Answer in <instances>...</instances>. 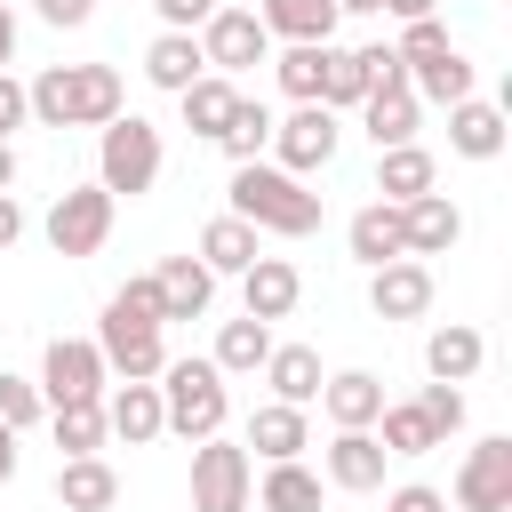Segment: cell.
<instances>
[{"label": "cell", "instance_id": "obj_1", "mask_svg": "<svg viewBox=\"0 0 512 512\" xmlns=\"http://www.w3.org/2000/svg\"><path fill=\"white\" fill-rule=\"evenodd\" d=\"M24 104L40 128H104V120H120V72L112 64H48L24 88Z\"/></svg>", "mask_w": 512, "mask_h": 512}, {"label": "cell", "instance_id": "obj_2", "mask_svg": "<svg viewBox=\"0 0 512 512\" xmlns=\"http://www.w3.org/2000/svg\"><path fill=\"white\" fill-rule=\"evenodd\" d=\"M232 216L256 224V232H280V240H312L320 192H304V176H288L272 160H248V168H232Z\"/></svg>", "mask_w": 512, "mask_h": 512}, {"label": "cell", "instance_id": "obj_3", "mask_svg": "<svg viewBox=\"0 0 512 512\" xmlns=\"http://www.w3.org/2000/svg\"><path fill=\"white\" fill-rule=\"evenodd\" d=\"M160 416H168V432L176 440H216L224 432V416H232V392H224V376H216V360H168L160 376Z\"/></svg>", "mask_w": 512, "mask_h": 512}, {"label": "cell", "instance_id": "obj_4", "mask_svg": "<svg viewBox=\"0 0 512 512\" xmlns=\"http://www.w3.org/2000/svg\"><path fill=\"white\" fill-rule=\"evenodd\" d=\"M160 160H168V144H160V128L144 120V112H120V120H104L96 128V184L120 200H144L152 184H160Z\"/></svg>", "mask_w": 512, "mask_h": 512}, {"label": "cell", "instance_id": "obj_5", "mask_svg": "<svg viewBox=\"0 0 512 512\" xmlns=\"http://www.w3.org/2000/svg\"><path fill=\"white\" fill-rule=\"evenodd\" d=\"M112 208H120V200H112L104 184H72V192H56V208H48L40 232H48L56 256H96V248L112 240Z\"/></svg>", "mask_w": 512, "mask_h": 512}, {"label": "cell", "instance_id": "obj_6", "mask_svg": "<svg viewBox=\"0 0 512 512\" xmlns=\"http://www.w3.org/2000/svg\"><path fill=\"white\" fill-rule=\"evenodd\" d=\"M104 352H96V336H56L48 344V360H40V400L48 408H88V400H104Z\"/></svg>", "mask_w": 512, "mask_h": 512}, {"label": "cell", "instance_id": "obj_7", "mask_svg": "<svg viewBox=\"0 0 512 512\" xmlns=\"http://www.w3.org/2000/svg\"><path fill=\"white\" fill-rule=\"evenodd\" d=\"M248 488H256L248 448H232L224 432L192 448V512H248Z\"/></svg>", "mask_w": 512, "mask_h": 512}, {"label": "cell", "instance_id": "obj_8", "mask_svg": "<svg viewBox=\"0 0 512 512\" xmlns=\"http://www.w3.org/2000/svg\"><path fill=\"white\" fill-rule=\"evenodd\" d=\"M200 56H208V72H224V80H240L248 64H272V32L256 24V8H216L200 32Z\"/></svg>", "mask_w": 512, "mask_h": 512}, {"label": "cell", "instance_id": "obj_9", "mask_svg": "<svg viewBox=\"0 0 512 512\" xmlns=\"http://www.w3.org/2000/svg\"><path fill=\"white\" fill-rule=\"evenodd\" d=\"M336 144H344V128H336V112H328V104H296L288 120H272V152H280V168H288V176L328 168V160H336Z\"/></svg>", "mask_w": 512, "mask_h": 512}, {"label": "cell", "instance_id": "obj_10", "mask_svg": "<svg viewBox=\"0 0 512 512\" xmlns=\"http://www.w3.org/2000/svg\"><path fill=\"white\" fill-rule=\"evenodd\" d=\"M456 512H512V440L488 432L456 464Z\"/></svg>", "mask_w": 512, "mask_h": 512}, {"label": "cell", "instance_id": "obj_11", "mask_svg": "<svg viewBox=\"0 0 512 512\" xmlns=\"http://www.w3.org/2000/svg\"><path fill=\"white\" fill-rule=\"evenodd\" d=\"M368 304H376V320H424V312H432V264H424V256L376 264V272H368Z\"/></svg>", "mask_w": 512, "mask_h": 512}, {"label": "cell", "instance_id": "obj_12", "mask_svg": "<svg viewBox=\"0 0 512 512\" xmlns=\"http://www.w3.org/2000/svg\"><path fill=\"white\" fill-rule=\"evenodd\" d=\"M96 352H104V376H120V384H152V376L168 368V336H160V328H120V320H104V328H96Z\"/></svg>", "mask_w": 512, "mask_h": 512}, {"label": "cell", "instance_id": "obj_13", "mask_svg": "<svg viewBox=\"0 0 512 512\" xmlns=\"http://www.w3.org/2000/svg\"><path fill=\"white\" fill-rule=\"evenodd\" d=\"M400 240H408V256H448L464 240V208L448 192H424V200L400 208Z\"/></svg>", "mask_w": 512, "mask_h": 512}, {"label": "cell", "instance_id": "obj_14", "mask_svg": "<svg viewBox=\"0 0 512 512\" xmlns=\"http://www.w3.org/2000/svg\"><path fill=\"white\" fill-rule=\"evenodd\" d=\"M240 296H248V320H288L296 312V296H304V272L288 264V256H256L248 272H240Z\"/></svg>", "mask_w": 512, "mask_h": 512}, {"label": "cell", "instance_id": "obj_15", "mask_svg": "<svg viewBox=\"0 0 512 512\" xmlns=\"http://www.w3.org/2000/svg\"><path fill=\"white\" fill-rule=\"evenodd\" d=\"M480 360H488V336H480L472 320H440V328L424 336V368H432V384H472Z\"/></svg>", "mask_w": 512, "mask_h": 512}, {"label": "cell", "instance_id": "obj_16", "mask_svg": "<svg viewBox=\"0 0 512 512\" xmlns=\"http://www.w3.org/2000/svg\"><path fill=\"white\" fill-rule=\"evenodd\" d=\"M320 408H328L336 432H376V416H384V384H376L368 368H336V376L320 384Z\"/></svg>", "mask_w": 512, "mask_h": 512}, {"label": "cell", "instance_id": "obj_17", "mask_svg": "<svg viewBox=\"0 0 512 512\" xmlns=\"http://www.w3.org/2000/svg\"><path fill=\"white\" fill-rule=\"evenodd\" d=\"M152 288H160V320H200V312L216 304V272H208L200 256H168V264L152 272Z\"/></svg>", "mask_w": 512, "mask_h": 512}, {"label": "cell", "instance_id": "obj_18", "mask_svg": "<svg viewBox=\"0 0 512 512\" xmlns=\"http://www.w3.org/2000/svg\"><path fill=\"white\" fill-rule=\"evenodd\" d=\"M104 432L128 440V448L160 440V432H168V416H160V384H112V392H104Z\"/></svg>", "mask_w": 512, "mask_h": 512}, {"label": "cell", "instance_id": "obj_19", "mask_svg": "<svg viewBox=\"0 0 512 512\" xmlns=\"http://www.w3.org/2000/svg\"><path fill=\"white\" fill-rule=\"evenodd\" d=\"M256 24L272 32V40H288V48H320V40H336V0H264L256 8Z\"/></svg>", "mask_w": 512, "mask_h": 512}, {"label": "cell", "instance_id": "obj_20", "mask_svg": "<svg viewBox=\"0 0 512 512\" xmlns=\"http://www.w3.org/2000/svg\"><path fill=\"white\" fill-rule=\"evenodd\" d=\"M504 104H480V96H464V104H448V152L456 160H496L504 152Z\"/></svg>", "mask_w": 512, "mask_h": 512}, {"label": "cell", "instance_id": "obj_21", "mask_svg": "<svg viewBox=\"0 0 512 512\" xmlns=\"http://www.w3.org/2000/svg\"><path fill=\"white\" fill-rule=\"evenodd\" d=\"M384 448H376V432H336L328 440V488H344V496H368V488H384Z\"/></svg>", "mask_w": 512, "mask_h": 512}, {"label": "cell", "instance_id": "obj_22", "mask_svg": "<svg viewBox=\"0 0 512 512\" xmlns=\"http://www.w3.org/2000/svg\"><path fill=\"white\" fill-rule=\"evenodd\" d=\"M56 504L64 512H112L120 504V472L104 456H64L56 464Z\"/></svg>", "mask_w": 512, "mask_h": 512}, {"label": "cell", "instance_id": "obj_23", "mask_svg": "<svg viewBox=\"0 0 512 512\" xmlns=\"http://www.w3.org/2000/svg\"><path fill=\"white\" fill-rule=\"evenodd\" d=\"M304 440H312V424H304V408H288V400H264V408L248 416V448H256L264 464H296Z\"/></svg>", "mask_w": 512, "mask_h": 512}, {"label": "cell", "instance_id": "obj_24", "mask_svg": "<svg viewBox=\"0 0 512 512\" xmlns=\"http://www.w3.org/2000/svg\"><path fill=\"white\" fill-rule=\"evenodd\" d=\"M432 184H440V168H432V152H424V144H392V152H376V192H384L392 208L424 200Z\"/></svg>", "mask_w": 512, "mask_h": 512}, {"label": "cell", "instance_id": "obj_25", "mask_svg": "<svg viewBox=\"0 0 512 512\" xmlns=\"http://www.w3.org/2000/svg\"><path fill=\"white\" fill-rule=\"evenodd\" d=\"M344 248L376 272V264H392V256H408V240H400V208L392 200H368L352 224H344Z\"/></svg>", "mask_w": 512, "mask_h": 512}, {"label": "cell", "instance_id": "obj_26", "mask_svg": "<svg viewBox=\"0 0 512 512\" xmlns=\"http://www.w3.org/2000/svg\"><path fill=\"white\" fill-rule=\"evenodd\" d=\"M264 384H272V400H288V408H312L320 400V352L312 344H272V360H264Z\"/></svg>", "mask_w": 512, "mask_h": 512}, {"label": "cell", "instance_id": "obj_27", "mask_svg": "<svg viewBox=\"0 0 512 512\" xmlns=\"http://www.w3.org/2000/svg\"><path fill=\"white\" fill-rule=\"evenodd\" d=\"M200 72H208V56H200V40H192V32H160V40L144 48V80H152V88H168V96H184Z\"/></svg>", "mask_w": 512, "mask_h": 512}, {"label": "cell", "instance_id": "obj_28", "mask_svg": "<svg viewBox=\"0 0 512 512\" xmlns=\"http://www.w3.org/2000/svg\"><path fill=\"white\" fill-rule=\"evenodd\" d=\"M408 96L416 104H464L472 96V56L464 48H440V56L408 64Z\"/></svg>", "mask_w": 512, "mask_h": 512}, {"label": "cell", "instance_id": "obj_29", "mask_svg": "<svg viewBox=\"0 0 512 512\" xmlns=\"http://www.w3.org/2000/svg\"><path fill=\"white\" fill-rule=\"evenodd\" d=\"M208 360H216V376H256V368L272 360V328L240 312V320L216 328V352H208Z\"/></svg>", "mask_w": 512, "mask_h": 512}, {"label": "cell", "instance_id": "obj_30", "mask_svg": "<svg viewBox=\"0 0 512 512\" xmlns=\"http://www.w3.org/2000/svg\"><path fill=\"white\" fill-rule=\"evenodd\" d=\"M176 104H184V128L216 144V136H224V120H232V104H240V88H232L224 72H200V80H192V88H184Z\"/></svg>", "mask_w": 512, "mask_h": 512}, {"label": "cell", "instance_id": "obj_31", "mask_svg": "<svg viewBox=\"0 0 512 512\" xmlns=\"http://www.w3.org/2000/svg\"><path fill=\"white\" fill-rule=\"evenodd\" d=\"M256 256H264V248H256V224H240V216H216V224L200 232V264H208L216 280H224V272L240 280V272H248Z\"/></svg>", "mask_w": 512, "mask_h": 512}, {"label": "cell", "instance_id": "obj_32", "mask_svg": "<svg viewBox=\"0 0 512 512\" xmlns=\"http://www.w3.org/2000/svg\"><path fill=\"white\" fill-rule=\"evenodd\" d=\"M360 120H368L376 152H392V144H416V120H424V104H416L408 88H392V96H360Z\"/></svg>", "mask_w": 512, "mask_h": 512}, {"label": "cell", "instance_id": "obj_33", "mask_svg": "<svg viewBox=\"0 0 512 512\" xmlns=\"http://www.w3.org/2000/svg\"><path fill=\"white\" fill-rule=\"evenodd\" d=\"M216 152H224L232 168L264 160V152H272V112H264L256 96H240V104H232V120H224V136H216Z\"/></svg>", "mask_w": 512, "mask_h": 512}, {"label": "cell", "instance_id": "obj_34", "mask_svg": "<svg viewBox=\"0 0 512 512\" xmlns=\"http://www.w3.org/2000/svg\"><path fill=\"white\" fill-rule=\"evenodd\" d=\"M376 424H384V432H376V448H384V456H432V448H440L416 400H384V416H376Z\"/></svg>", "mask_w": 512, "mask_h": 512}, {"label": "cell", "instance_id": "obj_35", "mask_svg": "<svg viewBox=\"0 0 512 512\" xmlns=\"http://www.w3.org/2000/svg\"><path fill=\"white\" fill-rule=\"evenodd\" d=\"M256 504H264V512H320V472H304V464H264Z\"/></svg>", "mask_w": 512, "mask_h": 512}, {"label": "cell", "instance_id": "obj_36", "mask_svg": "<svg viewBox=\"0 0 512 512\" xmlns=\"http://www.w3.org/2000/svg\"><path fill=\"white\" fill-rule=\"evenodd\" d=\"M328 48H336V40L272 56V80H280V96H288V104H320V72H328Z\"/></svg>", "mask_w": 512, "mask_h": 512}, {"label": "cell", "instance_id": "obj_37", "mask_svg": "<svg viewBox=\"0 0 512 512\" xmlns=\"http://www.w3.org/2000/svg\"><path fill=\"white\" fill-rule=\"evenodd\" d=\"M48 416H56V448H64V456H104V440H112V432H104V400H88V408H48Z\"/></svg>", "mask_w": 512, "mask_h": 512}, {"label": "cell", "instance_id": "obj_38", "mask_svg": "<svg viewBox=\"0 0 512 512\" xmlns=\"http://www.w3.org/2000/svg\"><path fill=\"white\" fill-rule=\"evenodd\" d=\"M104 320H120V328H168V320H160V288H152V272L120 280L112 304H104Z\"/></svg>", "mask_w": 512, "mask_h": 512}, {"label": "cell", "instance_id": "obj_39", "mask_svg": "<svg viewBox=\"0 0 512 512\" xmlns=\"http://www.w3.org/2000/svg\"><path fill=\"white\" fill-rule=\"evenodd\" d=\"M360 96H368V80H360V56H352V48H328L320 104H328V112H344V104H360Z\"/></svg>", "mask_w": 512, "mask_h": 512}, {"label": "cell", "instance_id": "obj_40", "mask_svg": "<svg viewBox=\"0 0 512 512\" xmlns=\"http://www.w3.org/2000/svg\"><path fill=\"white\" fill-rule=\"evenodd\" d=\"M416 408H424V424H432L440 448H448V432H464V384H424Z\"/></svg>", "mask_w": 512, "mask_h": 512}, {"label": "cell", "instance_id": "obj_41", "mask_svg": "<svg viewBox=\"0 0 512 512\" xmlns=\"http://www.w3.org/2000/svg\"><path fill=\"white\" fill-rule=\"evenodd\" d=\"M40 416H48L40 384H32V376H0V424H8V432H24V424H40Z\"/></svg>", "mask_w": 512, "mask_h": 512}, {"label": "cell", "instance_id": "obj_42", "mask_svg": "<svg viewBox=\"0 0 512 512\" xmlns=\"http://www.w3.org/2000/svg\"><path fill=\"white\" fill-rule=\"evenodd\" d=\"M352 56H360V80H368V96H392V88H408V64H400L384 40H376V48H352Z\"/></svg>", "mask_w": 512, "mask_h": 512}, {"label": "cell", "instance_id": "obj_43", "mask_svg": "<svg viewBox=\"0 0 512 512\" xmlns=\"http://www.w3.org/2000/svg\"><path fill=\"white\" fill-rule=\"evenodd\" d=\"M440 48H456V40H448L440 16H424V24H400V48H392V56H400V64H424V56H440Z\"/></svg>", "mask_w": 512, "mask_h": 512}, {"label": "cell", "instance_id": "obj_44", "mask_svg": "<svg viewBox=\"0 0 512 512\" xmlns=\"http://www.w3.org/2000/svg\"><path fill=\"white\" fill-rule=\"evenodd\" d=\"M152 8H160V32H200L224 0H152Z\"/></svg>", "mask_w": 512, "mask_h": 512}, {"label": "cell", "instance_id": "obj_45", "mask_svg": "<svg viewBox=\"0 0 512 512\" xmlns=\"http://www.w3.org/2000/svg\"><path fill=\"white\" fill-rule=\"evenodd\" d=\"M384 512H448V496H440V488H424V480H408V488H392V496H384Z\"/></svg>", "mask_w": 512, "mask_h": 512}, {"label": "cell", "instance_id": "obj_46", "mask_svg": "<svg viewBox=\"0 0 512 512\" xmlns=\"http://www.w3.org/2000/svg\"><path fill=\"white\" fill-rule=\"evenodd\" d=\"M24 120H32V104H24V80H16V72H0V136H16Z\"/></svg>", "mask_w": 512, "mask_h": 512}, {"label": "cell", "instance_id": "obj_47", "mask_svg": "<svg viewBox=\"0 0 512 512\" xmlns=\"http://www.w3.org/2000/svg\"><path fill=\"white\" fill-rule=\"evenodd\" d=\"M32 8H40V16H48V24H64V32H72V24H88V16H96V0H32Z\"/></svg>", "mask_w": 512, "mask_h": 512}, {"label": "cell", "instance_id": "obj_48", "mask_svg": "<svg viewBox=\"0 0 512 512\" xmlns=\"http://www.w3.org/2000/svg\"><path fill=\"white\" fill-rule=\"evenodd\" d=\"M24 240V208H16V192H0V248H16Z\"/></svg>", "mask_w": 512, "mask_h": 512}, {"label": "cell", "instance_id": "obj_49", "mask_svg": "<svg viewBox=\"0 0 512 512\" xmlns=\"http://www.w3.org/2000/svg\"><path fill=\"white\" fill-rule=\"evenodd\" d=\"M440 0H384V16H400V24H424Z\"/></svg>", "mask_w": 512, "mask_h": 512}, {"label": "cell", "instance_id": "obj_50", "mask_svg": "<svg viewBox=\"0 0 512 512\" xmlns=\"http://www.w3.org/2000/svg\"><path fill=\"white\" fill-rule=\"evenodd\" d=\"M8 56H16V8L0 0V72H8Z\"/></svg>", "mask_w": 512, "mask_h": 512}, {"label": "cell", "instance_id": "obj_51", "mask_svg": "<svg viewBox=\"0 0 512 512\" xmlns=\"http://www.w3.org/2000/svg\"><path fill=\"white\" fill-rule=\"evenodd\" d=\"M8 480H16V432L0 424V488H8Z\"/></svg>", "mask_w": 512, "mask_h": 512}, {"label": "cell", "instance_id": "obj_52", "mask_svg": "<svg viewBox=\"0 0 512 512\" xmlns=\"http://www.w3.org/2000/svg\"><path fill=\"white\" fill-rule=\"evenodd\" d=\"M8 184H16V144L0 136V192H8Z\"/></svg>", "mask_w": 512, "mask_h": 512}, {"label": "cell", "instance_id": "obj_53", "mask_svg": "<svg viewBox=\"0 0 512 512\" xmlns=\"http://www.w3.org/2000/svg\"><path fill=\"white\" fill-rule=\"evenodd\" d=\"M336 16H384V0H336Z\"/></svg>", "mask_w": 512, "mask_h": 512}]
</instances>
